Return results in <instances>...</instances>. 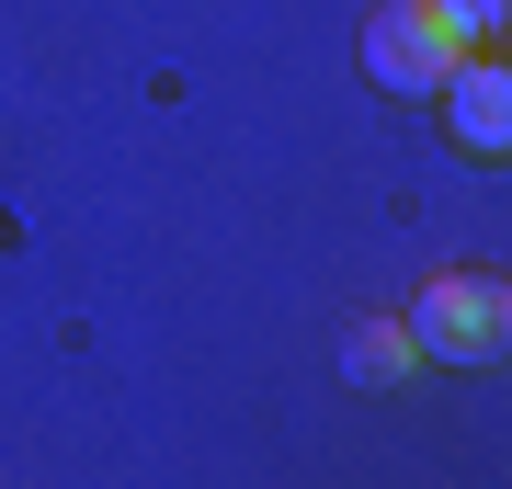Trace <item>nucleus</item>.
<instances>
[{"mask_svg": "<svg viewBox=\"0 0 512 489\" xmlns=\"http://www.w3.org/2000/svg\"><path fill=\"white\" fill-rule=\"evenodd\" d=\"M467 46H478V35L444 12V0H376V12H365V80L399 91V103H433L444 69H456Z\"/></svg>", "mask_w": 512, "mask_h": 489, "instance_id": "1", "label": "nucleus"}, {"mask_svg": "<svg viewBox=\"0 0 512 489\" xmlns=\"http://www.w3.org/2000/svg\"><path fill=\"white\" fill-rule=\"evenodd\" d=\"M410 342L444 353V364H501V342H512L501 273H433V285H421V308H410Z\"/></svg>", "mask_w": 512, "mask_h": 489, "instance_id": "2", "label": "nucleus"}, {"mask_svg": "<svg viewBox=\"0 0 512 489\" xmlns=\"http://www.w3.org/2000/svg\"><path fill=\"white\" fill-rule=\"evenodd\" d=\"M444 114H456V148H478V160H501L512 148V80H501V57H456L444 69Z\"/></svg>", "mask_w": 512, "mask_h": 489, "instance_id": "3", "label": "nucleus"}, {"mask_svg": "<svg viewBox=\"0 0 512 489\" xmlns=\"http://www.w3.org/2000/svg\"><path fill=\"white\" fill-rule=\"evenodd\" d=\"M410 364H421L410 319H365V330H353V342H342V376H353V387H399Z\"/></svg>", "mask_w": 512, "mask_h": 489, "instance_id": "4", "label": "nucleus"}, {"mask_svg": "<svg viewBox=\"0 0 512 489\" xmlns=\"http://www.w3.org/2000/svg\"><path fill=\"white\" fill-rule=\"evenodd\" d=\"M444 12H456V23H467V35H478V46H490V35H501V12H512V0H444Z\"/></svg>", "mask_w": 512, "mask_h": 489, "instance_id": "5", "label": "nucleus"}]
</instances>
